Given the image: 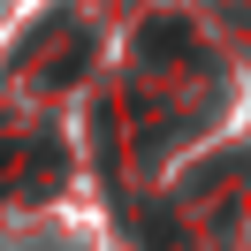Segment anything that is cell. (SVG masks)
<instances>
[{"mask_svg":"<svg viewBox=\"0 0 251 251\" xmlns=\"http://www.w3.org/2000/svg\"><path fill=\"white\" fill-rule=\"evenodd\" d=\"M137 61L145 69H205V46H198V31L183 16H152L137 31Z\"/></svg>","mask_w":251,"mask_h":251,"instance_id":"6da1fadb","label":"cell"},{"mask_svg":"<svg viewBox=\"0 0 251 251\" xmlns=\"http://www.w3.org/2000/svg\"><path fill=\"white\" fill-rule=\"evenodd\" d=\"M61 175H69L61 145H53V137H23V168H16V198H53V190H61Z\"/></svg>","mask_w":251,"mask_h":251,"instance_id":"7a4b0ae2","label":"cell"},{"mask_svg":"<svg viewBox=\"0 0 251 251\" xmlns=\"http://www.w3.org/2000/svg\"><path fill=\"white\" fill-rule=\"evenodd\" d=\"M92 145H99V175H122V107L114 99H99V114H92Z\"/></svg>","mask_w":251,"mask_h":251,"instance_id":"3957f363","label":"cell"},{"mask_svg":"<svg viewBox=\"0 0 251 251\" xmlns=\"http://www.w3.org/2000/svg\"><path fill=\"white\" fill-rule=\"evenodd\" d=\"M84 69H92V38H84V31H69V46L46 61V84H76Z\"/></svg>","mask_w":251,"mask_h":251,"instance_id":"277c9868","label":"cell"},{"mask_svg":"<svg viewBox=\"0 0 251 251\" xmlns=\"http://www.w3.org/2000/svg\"><path fill=\"white\" fill-rule=\"evenodd\" d=\"M16 168H23V137H0V190H16Z\"/></svg>","mask_w":251,"mask_h":251,"instance_id":"5b68a950","label":"cell"},{"mask_svg":"<svg viewBox=\"0 0 251 251\" xmlns=\"http://www.w3.org/2000/svg\"><path fill=\"white\" fill-rule=\"evenodd\" d=\"M236 8H251V0H236Z\"/></svg>","mask_w":251,"mask_h":251,"instance_id":"8992f818","label":"cell"}]
</instances>
